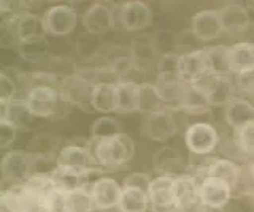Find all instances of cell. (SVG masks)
Masks as SVG:
<instances>
[{
    "label": "cell",
    "instance_id": "cell-1",
    "mask_svg": "<svg viewBox=\"0 0 254 212\" xmlns=\"http://www.w3.org/2000/svg\"><path fill=\"white\" fill-rule=\"evenodd\" d=\"M87 146L100 170H119L126 167L135 155V143L126 131L105 139H89Z\"/></svg>",
    "mask_w": 254,
    "mask_h": 212
},
{
    "label": "cell",
    "instance_id": "cell-2",
    "mask_svg": "<svg viewBox=\"0 0 254 212\" xmlns=\"http://www.w3.org/2000/svg\"><path fill=\"white\" fill-rule=\"evenodd\" d=\"M56 172L62 179H75L81 180L89 177L91 174L100 172L102 170L97 167L94 155L87 144H65L59 149L54 160Z\"/></svg>",
    "mask_w": 254,
    "mask_h": 212
},
{
    "label": "cell",
    "instance_id": "cell-3",
    "mask_svg": "<svg viewBox=\"0 0 254 212\" xmlns=\"http://www.w3.org/2000/svg\"><path fill=\"white\" fill-rule=\"evenodd\" d=\"M24 100L35 119H59L70 109L62 89L54 85H32L24 93Z\"/></svg>",
    "mask_w": 254,
    "mask_h": 212
},
{
    "label": "cell",
    "instance_id": "cell-4",
    "mask_svg": "<svg viewBox=\"0 0 254 212\" xmlns=\"http://www.w3.org/2000/svg\"><path fill=\"white\" fill-rule=\"evenodd\" d=\"M0 171L3 185L24 184L37 172V159L27 149H10L2 155Z\"/></svg>",
    "mask_w": 254,
    "mask_h": 212
},
{
    "label": "cell",
    "instance_id": "cell-5",
    "mask_svg": "<svg viewBox=\"0 0 254 212\" xmlns=\"http://www.w3.org/2000/svg\"><path fill=\"white\" fill-rule=\"evenodd\" d=\"M43 196L27 184L3 185L0 192V212H43Z\"/></svg>",
    "mask_w": 254,
    "mask_h": 212
},
{
    "label": "cell",
    "instance_id": "cell-6",
    "mask_svg": "<svg viewBox=\"0 0 254 212\" xmlns=\"http://www.w3.org/2000/svg\"><path fill=\"white\" fill-rule=\"evenodd\" d=\"M79 21H81V18H79L78 11L67 3L53 5L42 14L45 35L54 38H64L73 34Z\"/></svg>",
    "mask_w": 254,
    "mask_h": 212
},
{
    "label": "cell",
    "instance_id": "cell-7",
    "mask_svg": "<svg viewBox=\"0 0 254 212\" xmlns=\"http://www.w3.org/2000/svg\"><path fill=\"white\" fill-rule=\"evenodd\" d=\"M185 146L195 157H208L218 149L221 136L218 128L210 122H192L189 124L185 135Z\"/></svg>",
    "mask_w": 254,
    "mask_h": 212
},
{
    "label": "cell",
    "instance_id": "cell-8",
    "mask_svg": "<svg viewBox=\"0 0 254 212\" xmlns=\"http://www.w3.org/2000/svg\"><path fill=\"white\" fill-rule=\"evenodd\" d=\"M213 75L208 48L180 52L178 56V78L183 83L195 84Z\"/></svg>",
    "mask_w": 254,
    "mask_h": 212
},
{
    "label": "cell",
    "instance_id": "cell-9",
    "mask_svg": "<svg viewBox=\"0 0 254 212\" xmlns=\"http://www.w3.org/2000/svg\"><path fill=\"white\" fill-rule=\"evenodd\" d=\"M198 176L194 172L185 171L175 176L173 196L177 212H198L203 206L198 192Z\"/></svg>",
    "mask_w": 254,
    "mask_h": 212
},
{
    "label": "cell",
    "instance_id": "cell-10",
    "mask_svg": "<svg viewBox=\"0 0 254 212\" xmlns=\"http://www.w3.org/2000/svg\"><path fill=\"white\" fill-rule=\"evenodd\" d=\"M194 174L200 176H214L222 180H226L232 185L234 192L240 187V182H243L245 171L235 160L229 159V157H213L202 163L197 165V168L192 171Z\"/></svg>",
    "mask_w": 254,
    "mask_h": 212
},
{
    "label": "cell",
    "instance_id": "cell-11",
    "mask_svg": "<svg viewBox=\"0 0 254 212\" xmlns=\"http://www.w3.org/2000/svg\"><path fill=\"white\" fill-rule=\"evenodd\" d=\"M178 113L177 109L165 108L162 111L145 116V135L157 143L173 138L180 130Z\"/></svg>",
    "mask_w": 254,
    "mask_h": 212
},
{
    "label": "cell",
    "instance_id": "cell-12",
    "mask_svg": "<svg viewBox=\"0 0 254 212\" xmlns=\"http://www.w3.org/2000/svg\"><path fill=\"white\" fill-rule=\"evenodd\" d=\"M89 188L97 212H108L118 208L123 192V182L111 176H99L89 182Z\"/></svg>",
    "mask_w": 254,
    "mask_h": 212
},
{
    "label": "cell",
    "instance_id": "cell-13",
    "mask_svg": "<svg viewBox=\"0 0 254 212\" xmlns=\"http://www.w3.org/2000/svg\"><path fill=\"white\" fill-rule=\"evenodd\" d=\"M153 21V10L151 6L140 0L124 2L118 10V24L126 32H141Z\"/></svg>",
    "mask_w": 254,
    "mask_h": 212
},
{
    "label": "cell",
    "instance_id": "cell-14",
    "mask_svg": "<svg viewBox=\"0 0 254 212\" xmlns=\"http://www.w3.org/2000/svg\"><path fill=\"white\" fill-rule=\"evenodd\" d=\"M81 24L84 27V32L102 37L108 34L118 24V18L115 16V11L111 6H108L107 3L95 2L87 6L81 14Z\"/></svg>",
    "mask_w": 254,
    "mask_h": 212
},
{
    "label": "cell",
    "instance_id": "cell-15",
    "mask_svg": "<svg viewBox=\"0 0 254 212\" xmlns=\"http://www.w3.org/2000/svg\"><path fill=\"white\" fill-rule=\"evenodd\" d=\"M175 176L157 174L153 176L148 196H149V211L151 212H177L173 196Z\"/></svg>",
    "mask_w": 254,
    "mask_h": 212
},
{
    "label": "cell",
    "instance_id": "cell-16",
    "mask_svg": "<svg viewBox=\"0 0 254 212\" xmlns=\"http://www.w3.org/2000/svg\"><path fill=\"white\" fill-rule=\"evenodd\" d=\"M198 179V192L203 206L224 209L234 196L232 185L214 176H200Z\"/></svg>",
    "mask_w": 254,
    "mask_h": 212
},
{
    "label": "cell",
    "instance_id": "cell-17",
    "mask_svg": "<svg viewBox=\"0 0 254 212\" xmlns=\"http://www.w3.org/2000/svg\"><path fill=\"white\" fill-rule=\"evenodd\" d=\"M195 84H200L203 87L213 108L214 106L224 108L238 95L232 75H210L203 81Z\"/></svg>",
    "mask_w": 254,
    "mask_h": 212
},
{
    "label": "cell",
    "instance_id": "cell-18",
    "mask_svg": "<svg viewBox=\"0 0 254 212\" xmlns=\"http://www.w3.org/2000/svg\"><path fill=\"white\" fill-rule=\"evenodd\" d=\"M190 32L194 34L197 42H213L219 38L222 30L221 18L218 10H200L190 19Z\"/></svg>",
    "mask_w": 254,
    "mask_h": 212
},
{
    "label": "cell",
    "instance_id": "cell-19",
    "mask_svg": "<svg viewBox=\"0 0 254 212\" xmlns=\"http://www.w3.org/2000/svg\"><path fill=\"white\" fill-rule=\"evenodd\" d=\"M92 111L99 113L100 116L116 114L118 108V89L115 81H102L97 83L92 89L91 97Z\"/></svg>",
    "mask_w": 254,
    "mask_h": 212
},
{
    "label": "cell",
    "instance_id": "cell-20",
    "mask_svg": "<svg viewBox=\"0 0 254 212\" xmlns=\"http://www.w3.org/2000/svg\"><path fill=\"white\" fill-rule=\"evenodd\" d=\"M211 103L203 87L200 84H188L185 85V92H183V97L180 101L178 111L185 113L188 116H202L210 113Z\"/></svg>",
    "mask_w": 254,
    "mask_h": 212
},
{
    "label": "cell",
    "instance_id": "cell-21",
    "mask_svg": "<svg viewBox=\"0 0 254 212\" xmlns=\"http://www.w3.org/2000/svg\"><path fill=\"white\" fill-rule=\"evenodd\" d=\"M226 59L230 75H237L254 68V43L238 42L227 46Z\"/></svg>",
    "mask_w": 254,
    "mask_h": 212
},
{
    "label": "cell",
    "instance_id": "cell-22",
    "mask_svg": "<svg viewBox=\"0 0 254 212\" xmlns=\"http://www.w3.org/2000/svg\"><path fill=\"white\" fill-rule=\"evenodd\" d=\"M92 89L94 85L86 83L83 80H79L78 76H70L65 80L62 85V92L65 95L67 101L70 103V106H76L83 111H92L91 106V97H92Z\"/></svg>",
    "mask_w": 254,
    "mask_h": 212
},
{
    "label": "cell",
    "instance_id": "cell-23",
    "mask_svg": "<svg viewBox=\"0 0 254 212\" xmlns=\"http://www.w3.org/2000/svg\"><path fill=\"white\" fill-rule=\"evenodd\" d=\"M224 121L232 131L254 121V103L250 98L237 95L224 106Z\"/></svg>",
    "mask_w": 254,
    "mask_h": 212
},
{
    "label": "cell",
    "instance_id": "cell-24",
    "mask_svg": "<svg viewBox=\"0 0 254 212\" xmlns=\"http://www.w3.org/2000/svg\"><path fill=\"white\" fill-rule=\"evenodd\" d=\"M219 11L222 30L226 34H242L250 27V13L240 3H229L224 5Z\"/></svg>",
    "mask_w": 254,
    "mask_h": 212
},
{
    "label": "cell",
    "instance_id": "cell-25",
    "mask_svg": "<svg viewBox=\"0 0 254 212\" xmlns=\"http://www.w3.org/2000/svg\"><path fill=\"white\" fill-rule=\"evenodd\" d=\"M35 117L24 98H14L11 101H0V121L14 125L18 130L26 128Z\"/></svg>",
    "mask_w": 254,
    "mask_h": 212
},
{
    "label": "cell",
    "instance_id": "cell-26",
    "mask_svg": "<svg viewBox=\"0 0 254 212\" xmlns=\"http://www.w3.org/2000/svg\"><path fill=\"white\" fill-rule=\"evenodd\" d=\"M167 105L159 93L154 81H146L138 85L137 89V113H141L145 116L154 114L157 111L165 109Z\"/></svg>",
    "mask_w": 254,
    "mask_h": 212
},
{
    "label": "cell",
    "instance_id": "cell-27",
    "mask_svg": "<svg viewBox=\"0 0 254 212\" xmlns=\"http://www.w3.org/2000/svg\"><path fill=\"white\" fill-rule=\"evenodd\" d=\"M153 165L154 171L157 174H169V176H178L183 170V159L177 149L170 146H165L157 149L156 154L153 155Z\"/></svg>",
    "mask_w": 254,
    "mask_h": 212
},
{
    "label": "cell",
    "instance_id": "cell-28",
    "mask_svg": "<svg viewBox=\"0 0 254 212\" xmlns=\"http://www.w3.org/2000/svg\"><path fill=\"white\" fill-rule=\"evenodd\" d=\"M118 212H148L149 211V196L146 190L133 187H124L121 198L118 203Z\"/></svg>",
    "mask_w": 254,
    "mask_h": 212
},
{
    "label": "cell",
    "instance_id": "cell-29",
    "mask_svg": "<svg viewBox=\"0 0 254 212\" xmlns=\"http://www.w3.org/2000/svg\"><path fill=\"white\" fill-rule=\"evenodd\" d=\"M130 56L133 59L135 64H138L141 67H146V64H151L153 60H157L159 56L154 48L153 42V34H141L132 38V42L129 44Z\"/></svg>",
    "mask_w": 254,
    "mask_h": 212
},
{
    "label": "cell",
    "instance_id": "cell-30",
    "mask_svg": "<svg viewBox=\"0 0 254 212\" xmlns=\"http://www.w3.org/2000/svg\"><path fill=\"white\" fill-rule=\"evenodd\" d=\"M68 212H97L89 184L70 185L67 190Z\"/></svg>",
    "mask_w": 254,
    "mask_h": 212
},
{
    "label": "cell",
    "instance_id": "cell-31",
    "mask_svg": "<svg viewBox=\"0 0 254 212\" xmlns=\"http://www.w3.org/2000/svg\"><path fill=\"white\" fill-rule=\"evenodd\" d=\"M18 52L24 62L27 64H45L50 59V43L46 37L34 38L18 44Z\"/></svg>",
    "mask_w": 254,
    "mask_h": 212
},
{
    "label": "cell",
    "instance_id": "cell-32",
    "mask_svg": "<svg viewBox=\"0 0 254 212\" xmlns=\"http://www.w3.org/2000/svg\"><path fill=\"white\" fill-rule=\"evenodd\" d=\"M156 87L161 93V97L164 100V103L167 108L170 109H177L180 106V101L183 97V92H185V85L186 83H183L178 78H169V80H157L156 78Z\"/></svg>",
    "mask_w": 254,
    "mask_h": 212
},
{
    "label": "cell",
    "instance_id": "cell-33",
    "mask_svg": "<svg viewBox=\"0 0 254 212\" xmlns=\"http://www.w3.org/2000/svg\"><path fill=\"white\" fill-rule=\"evenodd\" d=\"M68 187L70 185L65 180H61L58 185H54L51 190H48L42 201L43 212H68V203H67Z\"/></svg>",
    "mask_w": 254,
    "mask_h": 212
},
{
    "label": "cell",
    "instance_id": "cell-34",
    "mask_svg": "<svg viewBox=\"0 0 254 212\" xmlns=\"http://www.w3.org/2000/svg\"><path fill=\"white\" fill-rule=\"evenodd\" d=\"M140 84L118 81V108L116 114H133L137 113V89Z\"/></svg>",
    "mask_w": 254,
    "mask_h": 212
},
{
    "label": "cell",
    "instance_id": "cell-35",
    "mask_svg": "<svg viewBox=\"0 0 254 212\" xmlns=\"http://www.w3.org/2000/svg\"><path fill=\"white\" fill-rule=\"evenodd\" d=\"M123 122L116 119L113 116H100L97 117L92 125H91V141H97V139H105L116 136L119 133H123Z\"/></svg>",
    "mask_w": 254,
    "mask_h": 212
},
{
    "label": "cell",
    "instance_id": "cell-36",
    "mask_svg": "<svg viewBox=\"0 0 254 212\" xmlns=\"http://www.w3.org/2000/svg\"><path fill=\"white\" fill-rule=\"evenodd\" d=\"M232 143L240 155L254 159V121L234 130Z\"/></svg>",
    "mask_w": 254,
    "mask_h": 212
},
{
    "label": "cell",
    "instance_id": "cell-37",
    "mask_svg": "<svg viewBox=\"0 0 254 212\" xmlns=\"http://www.w3.org/2000/svg\"><path fill=\"white\" fill-rule=\"evenodd\" d=\"M103 49V43L102 38L97 35H91V34H81V37L78 38V42L75 44V51L81 59L86 60H94L95 57L100 56V52Z\"/></svg>",
    "mask_w": 254,
    "mask_h": 212
},
{
    "label": "cell",
    "instance_id": "cell-38",
    "mask_svg": "<svg viewBox=\"0 0 254 212\" xmlns=\"http://www.w3.org/2000/svg\"><path fill=\"white\" fill-rule=\"evenodd\" d=\"M153 42L157 56H167L175 54L178 49V34L170 29H159L153 34Z\"/></svg>",
    "mask_w": 254,
    "mask_h": 212
},
{
    "label": "cell",
    "instance_id": "cell-39",
    "mask_svg": "<svg viewBox=\"0 0 254 212\" xmlns=\"http://www.w3.org/2000/svg\"><path fill=\"white\" fill-rule=\"evenodd\" d=\"M178 52L161 56L154 64L157 80H169V78H178ZM180 80V78H178Z\"/></svg>",
    "mask_w": 254,
    "mask_h": 212
},
{
    "label": "cell",
    "instance_id": "cell-40",
    "mask_svg": "<svg viewBox=\"0 0 254 212\" xmlns=\"http://www.w3.org/2000/svg\"><path fill=\"white\" fill-rule=\"evenodd\" d=\"M234 83L237 87V93L242 97H254V68L246 70V72L232 75Z\"/></svg>",
    "mask_w": 254,
    "mask_h": 212
},
{
    "label": "cell",
    "instance_id": "cell-41",
    "mask_svg": "<svg viewBox=\"0 0 254 212\" xmlns=\"http://www.w3.org/2000/svg\"><path fill=\"white\" fill-rule=\"evenodd\" d=\"M19 131L21 130L16 128L14 125L0 121V149H2L3 152L10 151V147L16 143V139H18Z\"/></svg>",
    "mask_w": 254,
    "mask_h": 212
},
{
    "label": "cell",
    "instance_id": "cell-42",
    "mask_svg": "<svg viewBox=\"0 0 254 212\" xmlns=\"http://www.w3.org/2000/svg\"><path fill=\"white\" fill-rule=\"evenodd\" d=\"M151 180H153V176L148 174V172L133 171V172H129V174L123 179V185L124 187H133V188H141V190L148 192Z\"/></svg>",
    "mask_w": 254,
    "mask_h": 212
},
{
    "label": "cell",
    "instance_id": "cell-43",
    "mask_svg": "<svg viewBox=\"0 0 254 212\" xmlns=\"http://www.w3.org/2000/svg\"><path fill=\"white\" fill-rule=\"evenodd\" d=\"M198 212H224V209L219 208H210V206H202Z\"/></svg>",
    "mask_w": 254,
    "mask_h": 212
},
{
    "label": "cell",
    "instance_id": "cell-44",
    "mask_svg": "<svg viewBox=\"0 0 254 212\" xmlns=\"http://www.w3.org/2000/svg\"><path fill=\"white\" fill-rule=\"evenodd\" d=\"M248 176L251 179V182L254 184V159L251 160V163L248 165Z\"/></svg>",
    "mask_w": 254,
    "mask_h": 212
},
{
    "label": "cell",
    "instance_id": "cell-45",
    "mask_svg": "<svg viewBox=\"0 0 254 212\" xmlns=\"http://www.w3.org/2000/svg\"><path fill=\"white\" fill-rule=\"evenodd\" d=\"M246 196H248V200H250V204H251V208L254 209V187L251 188V190L246 193Z\"/></svg>",
    "mask_w": 254,
    "mask_h": 212
}]
</instances>
